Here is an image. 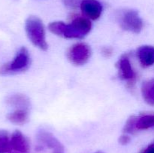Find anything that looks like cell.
Listing matches in <instances>:
<instances>
[{
  "label": "cell",
  "mask_w": 154,
  "mask_h": 153,
  "mask_svg": "<svg viewBox=\"0 0 154 153\" xmlns=\"http://www.w3.org/2000/svg\"><path fill=\"white\" fill-rule=\"evenodd\" d=\"M25 29L27 37L33 45L42 50H48L46 33L43 22L36 16H29L26 20Z\"/></svg>",
  "instance_id": "1"
},
{
  "label": "cell",
  "mask_w": 154,
  "mask_h": 153,
  "mask_svg": "<svg viewBox=\"0 0 154 153\" xmlns=\"http://www.w3.org/2000/svg\"><path fill=\"white\" fill-rule=\"evenodd\" d=\"M92 23L88 18L81 16H75L71 23H66L63 38L82 39L90 33Z\"/></svg>",
  "instance_id": "2"
},
{
  "label": "cell",
  "mask_w": 154,
  "mask_h": 153,
  "mask_svg": "<svg viewBox=\"0 0 154 153\" xmlns=\"http://www.w3.org/2000/svg\"><path fill=\"white\" fill-rule=\"evenodd\" d=\"M31 58L29 52L26 47L23 46L17 52L16 56L10 62L5 64L0 68V74H17L26 70L29 68Z\"/></svg>",
  "instance_id": "3"
},
{
  "label": "cell",
  "mask_w": 154,
  "mask_h": 153,
  "mask_svg": "<svg viewBox=\"0 0 154 153\" xmlns=\"http://www.w3.org/2000/svg\"><path fill=\"white\" fill-rule=\"evenodd\" d=\"M117 16L120 26L125 31L138 34L143 29V20L136 10H123L119 12Z\"/></svg>",
  "instance_id": "4"
},
{
  "label": "cell",
  "mask_w": 154,
  "mask_h": 153,
  "mask_svg": "<svg viewBox=\"0 0 154 153\" xmlns=\"http://www.w3.org/2000/svg\"><path fill=\"white\" fill-rule=\"evenodd\" d=\"M91 56V49L85 43H78L72 45L67 52L68 59L76 66L85 64Z\"/></svg>",
  "instance_id": "5"
},
{
  "label": "cell",
  "mask_w": 154,
  "mask_h": 153,
  "mask_svg": "<svg viewBox=\"0 0 154 153\" xmlns=\"http://www.w3.org/2000/svg\"><path fill=\"white\" fill-rule=\"evenodd\" d=\"M119 77L126 81L127 85L132 88L137 80V74L133 69L130 59L127 55H123L117 63Z\"/></svg>",
  "instance_id": "6"
},
{
  "label": "cell",
  "mask_w": 154,
  "mask_h": 153,
  "mask_svg": "<svg viewBox=\"0 0 154 153\" xmlns=\"http://www.w3.org/2000/svg\"><path fill=\"white\" fill-rule=\"evenodd\" d=\"M80 8L83 14L93 20L99 19L102 14V6L97 0H83Z\"/></svg>",
  "instance_id": "7"
},
{
  "label": "cell",
  "mask_w": 154,
  "mask_h": 153,
  "mask_svg": "<svg viewBox=\"0 0 154 153\" xmlns=\"http://www.w3.org/2000/svg\"><path fill=\"white\" fill-rule=\"evenodd\" d=\"M11 149L16 153H29V142L20 130H15L11 136Z\"/></svg>",
  "instance_id": "8"
},
{
  "label": "cell",
  "mask_w": 154,
  "mask_h": 153,
  "mask_svg": "<svg viewBox=\"0 0 154 153\" xmlns=\"http://www.w3.org/2000/svg\"><path fill=\"white\" fill-rule=\"evenodd\" d=\"M136 53L142 67L148 68L154 64V46L150 45L141 46L138 48Z\"/></svg>",
  "instance_id": "9"
},
{
  "label": "cell",
  "mask_w": 154,
  "mask_h": 153,
  "mask_svg": "<svg viewBox=\"0 0 154 153\" xmlns=\"http://www.w3.org/2000/svg\"><path fill=\"white\" fill-rule=\"evenodd\" d=\"M6 102L11 106L17 109L28 110L30 107L29 98L26 95L23 94H14L9 96Z\"/></svg>",
  "instance_id": "10"
},
{
  "label": "cell",
  "mask_w": 154,
  "mask_h": 153,
  "mask_svg": "<svg viewBox=\"0 0 154 153\" xmlns=\"http://www.w3.org/2000/svg\"><path fill=\"white\" fill-rule=\"evenodd\" d=\"M141 94L144 101L150 106H154V78L146 81L141 86Z\"/></svg>",
  "instance_id": "11"
},
{
  "label": "cell",
  "mask_w": 154,
  "mask_h": 153,
  "mask_svg": "<svg viewBox=\"0 0 154 153\" xmlns=\"http://www.w3.org/2000/svg\"><path fill=\"white\" fill-rule=\"evenodd\" d=\"M7 118L11 122L16 124H23L29 120L28 110L17 109L14 112H11L7 116Z\"/></svg>",
  "instance_id": "12"
},
{
  "label": "cell",
  "mask_w": 154,
  "mask_h": 153,
  "mask_svg": "<svg viewBox=\"0 0 154 153\" xmlns=\"http://www.w3.org/2000/svg\"><path fill=\"white\" fill-rule=\"evenodd\" d=\"M154 127V115L145 114L137 117L136 129L137 130H147Z\"/></svg>",
  "instance_id": "13"
},
{
  "label": "cell",
  "mask_w": 154,
  "mask_h": 153,
  "mask_svg": "<svg viewBox=\"0 0 154 153\" xmlns=\"http://www.w3.org/2000/svg\"><path fill=\"white\" fill-rule=\"evenodd\" d=\"M11 149V137L5 130H0V153H8Z\"/></svg>",
  "instance_id": "14"
},
{
  "label": "cell",
  "mask_w": 154,
  "mask_h": 153,
  "mask_svg": "<svg viewBox=\"0 0 154 153\" xmlns=\"http://www.w3.org/2000/svg\"><path fill=\"white\" fill-rule=\"evenodd\" d=\"M65 26H66V23L63 21H55V22H51L48 25V29L53 34L60 36V37H63Z\"/></svg>",
  "instance_id": "15"
},
{
  "label": "cell",
  "mask_w": 154,
  "mask_h": 153,
  "mask_svg": "<svg viewBox=\"0 0 154 153\" xmlns=\"http://www.w3.org/2000/svg\"><path fill=\"white\" fill-rule=\"evenodd\" d=\"M136 120L137 116H132L128 118L123 129L125 134H134L137 131Z\"/></svg>",
  "instance_id": "16"
},
{
  "label": "cell",
  "mask_w": 154,
  "mask_h": 153,
  "mask_svg": "<svg viewBox=\"0 0 154 153\" xmlns=\"http://www.w3.org/2000/svg\"><path fill=\"white\" fill-rule=\"evenodd\" d=\"M65 5L71 8H75L78 5H81L83 0H63Z\"/></svg>",
  "instance_id": "17"
},
{
  "label": "cell",
  "mask_w": 154,
  "mask_h": 153,
  "mask_svg": "<svg viewBox=\"0 0 154 153\" xmlns=\"http://www.w3.org/2000/svg\"><path fill=\"white\" fill-rule=\"evenodd\" d=\"M131 140V138L129 135H127L126 134H124L122 136H120L119 138V142H120L121 145H127Z\"/></svg>",
  "instance_id": "18"
},
{
  "label": "cell",
  "mask_w": 154,
  "mask_h": 153,
  "mask_svg": "<svg viewBox=\"0 0 154 153\" xmlns=\"http://www.w3.org/2000/svg\"><path fill=\"white\" fill-rule=\"evenodd\" d=\"M113 50L111 47H105L102 50V53L104 54V56L106 57H110L112 55Z\"/></svg>",
  "instance_id": "19"
},
{
  "label": "cell",
  "mask_w": 154,
  "mask_h": 153,
  "mask_svg": "<svg viewBox=\"0 0 154 153\" xmlns=\"http://www.w3.org/2000/svg\"><path fill=\"white\" fill-rule=\"evenodd\" d=\"M140 153H154V143L149 145L147 148H144Z\"/></svg>",
  "instance_id": "20"
},
{
  "label": "cell",
  "mask_w": 154,
  "mask_h": 153,
  "mask_svg": "<svg viewBox=\"0 0 154 153\" xmlns=\"http://www.w3.org/2000/svg\"><path fill=\"white\" fill-rule=\"evenodd\" d=\"M53 150L52 153H64V147L61 146V147H58V148H54Z\"/></svg>",
  "instance_id": "21"
},
{
  "label": "cell",
  "mask_w": 154,
  "mask_h": 153,
  "mask_svg": "<svg viewBox=\"0 0 154 153\" xmlns=\"http://www.w3.org/2000/svg\"><path fill=\"white\" fill-rule=\"evenodd\" d=\"M95 153H105V152H102V151H98V152H95Z\"/></svg>",
  "instance_id": "22"
},
{
  "label": "cell",
  "mask_w": 154,
  "mask_h": 153,
  "mask_svg": "<svg viewBox=\"0 0 154 153\" xmlns=\"http://www.w3.org/2000/svg\"><path fill=\"white\" fill-rule=\"evenodd\" d=\"M8 153H16V152H9Z\"/></svg>",
  "instance_id": "23"
}]
</instances>
